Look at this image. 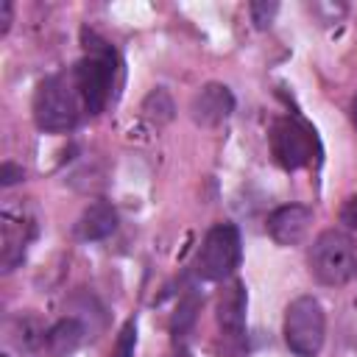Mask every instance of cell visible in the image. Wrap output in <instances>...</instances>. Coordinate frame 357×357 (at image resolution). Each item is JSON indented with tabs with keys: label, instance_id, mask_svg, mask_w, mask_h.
Here are the masks:
<instances>
[{
	"label": "cell",
	"instance_id": "8992f818",
	"mask_svg": "<svg viewBox=\"0 0 357 357\" xmlns=\"http://www.w3.org/2000/svg\"><path fill=\"white\" fill-rule=\"evenodd\" d=\"M318 137L298 117H279L271 128V153L284 170H301L318 159Z\"/></svg>",
	"mask_w": 357,
	"mask_h": 357
},
{
	"label": "cell",
	"instance_id": "277c9868",
	"mask_svg": "<svg viewBox=\"0 0 357 357\" xmlns=\"http://www.w3.org/2000/svg\"><path fill=\"white\" fill-rule=\"evenodd\" d=\"M326 337V315L315 296H298L284 310V343L298 357H315Z\"/></svg>",
	"mask_w": 357,
	"mask_h": 357
},
{
	"label": "cell",
	"instance_id": "7c38bea8",
	"mask_svg": "<svg viewBox=\"0 0 357 357\" xmlns=\"http://www.w3.org/2000/svg\"><path fill=\"white\" fill-rule=\"evenodd\" d=\"M25 243H28L25 223L22 220H11V215L6 212L3 215V265H6V271H11L22 259Z\"/></svg>",
	"mask_w": 357,
	"mask_h": 357
},
{
	"label": "cell",
	"instance_id": "d6986e66",
	"mask_svg": "<svg viewBox=\"0 0 357 357\" xmlns=\"http://www.w3.org/2000/svg\"><path fill=\"white\" fill-rule=\"evenodd\" d=\"M351 123H354V128H357V95H354V100H351Z\"/></svg>",
	"mask_w": 357,
	"mask_h": 357
},
{
	"label": "cell",
	"instance_id": "8fae6325",
	"mask_svg": "<svg viewBox=\"0 0 357 357\" xmlns=\"http://www.w3.org/2000/svg\"><path fill=\"white\" fill-rule=\"evenodd\" d=\"M84 340V324L75 318H61L59 324H53L45 335V349L50 351V357H70Z\"/></svg>",
	"mask_w": 357,
	"mask_h": 357
},
{
	"label": "cell",
	"instance_id": "5bb4252c",
	"mask_svg": "<svg viewBox=\"0 0 357 357\" xmlns=\"http://www.w3.org/2000/svg\"><path fill=\"white\" fill-rule=\"evenodd\" d=\"M195 310H198V298H195V296H187V298L178 304V310H176L173 329H176V332H181L184 326H190V324L195 321Z\"/></svg>",
	"mask_w": 357,
	"mask_h": 357
},
{
	"label": "cell",
	"instance_id": "ac0fdd59",
	"mask_svg": "<svg viewBox=\"0 0 357 357\" xmlns=\"http://www.w3.org/2000/svg\"><path fill=\"white\" fill-rule=\"evenodd\" d=\"M8 25H11V3L3 0V3H0V33H6Z\"/></svg>",
	"mask_w": 357,
	"mask_h": 357
},
{
	"label": "cell",
	"instance_id": "4fadbf2b",
	"mask_svg": "<svg viewBox=\"0 0 357 357\" xmlns=\"http://www.w3.org/2000/svg\"><path fill=\"white\" fill-rule=\"evenodd\" d=\"M134 343H137V324L128 321L120 329V337H117V346H114V354L112 357H131L134 354Z\"/></svg>",
	"mask_w": 357,
	"mask_h": 357
},
{
	"label": "cell",
	"instance_id": "ba28073f",
	"mask_svg": "<svg viewBox=\"0 0 357 357\" xmlns=\"http://www.w3.org/2000/svg\"><path fill=\"white\" fill-rule=\"evenodd\" d=\"M312 223V209L301 204H284L268 215V234L279 245H296L304 240Z\"/></svg>",
	"mask_w": 357,
	"mask_h": 357
},
{
	"label": "cell",
	"instance_id": "3957f363",
	"mask_svg": "<svg viewBox=\"0 0 357 357\" xmlns=\"http://www.w3.org/2000/svg\"><path fill=\"white\" fill-rule=\"evenodd\" d=\"M310 271L326 287H340L357 273V245L340 229L321 231L310 245Z\"/></svg>",
	"mask_w": 357,
	"mask_h": 357
},
{
	"label": "cell",
	"instance_id": "e0dca14e",
	"mask_svg": "<svg viewBox=\"0 0 357 357\" xmlns=\"http://www.w3.org/2000/svg\"><path fill=\"white\" fill-rule=\"evenodd\" d=\"M22 178V167H17V165H11V162H6L3 165V170H0V181H3V187H11L14 181H20Z\"/></svg>",
	"mask_w": 357,
	"mask_h": 357
},
{
	"label": "cell",
	"instance_id": "9a60e30c",
	"mask_svg": "<svg viewBox=\"0 0 357 357\" xmlns=\"http://www.w3.org/2000/svg\"><path fill=\"white\" fill-rule=\"evenodd\" d=\"M276 8H279L276 3H254V6H251V17H254V22H257L259 28H265V25H271Z\"/></svg>",
	"mask_w": 357,
	"mask_h": 357
},
{
	"label": "cell",
	"instance_id": "52a82bcc",
	"mask_svg": "<svg viewBox=\"0 0 357 357\" xmlns=\"http://www.w3.org/2000/svg\"><path fill=\"white\" fill-rule=\"evenodd\" d=\"M231 112H234V95H231V89L223 86V84H206V86H201V89L195 92L192 103H190L192 120H195L198 126H206V128L223 123Z\"/></svg>",
	"mask_w": 357,
	"mask_h": 357
},
{
	"label": "cell",
	"instance_id": "30bf717a",
	"mask_svg": "<svg viewBox=\"0 0 357 357\" xmlns=\"http://www.w3.org/2000/svg\"><path fill=\"white\" fill-rule=\"evenodd\" d=\"M114 229H117V212L106 201L89 204L75 223V231L81 240H103V237L114 234Z\"/></svg>",
	"mask_w": 357,
	"mask_h": 357
},
{
	"label": "cell",
	"instance_id": "6da1fadb",
	"mask_svg": "<svg viewBox=\"0 0 357 357\" xmlns=\"http://www.w3.org/2000/svg\"><path fill=\"white\" fill-rule=\"evenodd\" d=\"M86 56L75 64L73 70V84L78 89V98L89 114H100L103 106L109 103L112 84H114V70H117V56L109 42H103L95 33H86Z\"/></svg>",
	"mask_w": 357,
	"mask_h": 357
},
{
	"label": "cell",
	"instance_id": "5b68a950",
	"mask_svg": "<svg viewBox=\"0 0 357 357\" xmlns=\"http://www.w3.org/2000/svg\"><path fill=\"white\" fill-rule=\"evenodd\" d=\"M240 231L231 223H218L206 231L198 257H195V273L204 282H220L234 273L240 265Z\"/></svg>",
	"mask_w": 357,
	"mask_h": 357
},
{
	"label": "cell",
	"instance_id": "2e32d148",
	"mask_svg": "<svg viewBox=\"0 0 357 357\" xmlns=\"http://www.w3.org/2000/svg\"><path fill=\"white\" fill-rule=\"evenodd\" d=\"M340 220H343L351 231H357V195H351V198L343 204V209H340Z\"/></svg>",
	"mask_w": 357,
	"mask_h": 357
},
{
	"label": "cell",
	"instance_id": "9c48e42d",
	"mask_svg": "<svg viewBox=\"0 0 357 357\" xmlns=\"http://www.w3.org/2000/svg\"><path fill=\"white\" fill-rule=\"evenodd\" d=\"M218 326L229 340H240L245 329V287L231 282L218 298Z\"/></svg>",
	"mask_w": 357,
	"mask_h": 357
},
{
	"label": "cell",
	"instance_id": "7a4b0ae2",
	"mask_svg": "<svg viewBox=\"0 0 357 357\" xmlns=\"http://www.w3.org/2000/svg\"><path fill=\"white\" fill-rule=\"evenodd\" d=\"M33 123L45 134L73 131L78 123V89L73 78L56 73L36 84L33 92Z\"/></svg>",
	"mask_w": 357,
	"mask_h": 357
}]
</instances>
